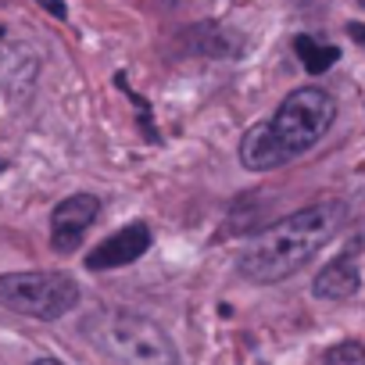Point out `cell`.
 Segmentation results:
<instances>
[{
    "label": "cell",
    "mask_w": 365,
    "mask_h": 365,
    "mask_svg": "<svg viewBox=\"0 0 365 365\" xmlns=\"http://www.w3.org/2000/svg\"><path fill=\"white\" fill-rule=\"evenodd\" d=\"M336 101L319 90L304 86L283 97V104L272 111V118L251 125L240 140V165L251 172H269L287 165L290 158L312 150L333 125Z\"/></svg>",
    "instance_id": "cell-2"
},
{
    "label": "cell",
    "mask_w": 365,
    "mask_h": 365,
    "mask_svg": "<svg viewBox=\"0 0 365 365\" xmlns=\"http://www.w3.org/2000/svg\"><path fill=\"white\" fill-rule=\"evenodd\" d=\"M0 36H4V26H0Z\"/></svg>",
    "instance_id": "cell-15"
},
{
    "label": "cell",
    "mask_w": 365,
    "mask_h": 365,
    "mask_svg": "<svg viewBox=\"0 0 365 365\" xmlns=\"http://www.w3.org/2000/svg\"><path fill=\"white\" fill-rule=\"evenodd\" d=\"M344 219H347L344 201H319L312 208H301V212L272 222L269 230L251 237V244L244 247V255L237 262L240 276H247L251 283L290 279L336 237Z\"/></svg>",
    "instance_id": "cell-1"
},
{
    "label": "cell",
    "mask_w": 365,
    "mask_h": 365,
    "mask_svg": "<svg viewBox=\"0 0 365 365\" xmlns=\"http://www.w3.org/2000/svg\"><path fill=\"white\" fill-rule=\"evenodd\" d=\"M322 365H365V344L344 340V344H336V347L326 351Z\"/></svg>",
    "instance_id": "cell-9"
},
{
    "label": "cell",
    "mask_w": 365,
    "mask_h": 365,
    "mask_svg": "<svg viewBox=\"0 0 365 365\" xmlns=\"http://www.w3.org/2000/svg\"><path fill=\"white\" fill-rule=\"evenodd\" d=\"M347 33H351V40H354L358 47H365V26H361V22H351Z\"/></svg>",
    "instance_id": "cell-10"
},
{
    "label": "cell",
    "mask_w": 365,
    "mask_h": 365,
    "mask_svg": "<svg viewBox=\"0 0 365 365\" xmlns=\"http://www.w3.org/2000/svg\"><path fill=\"white\" fill-rule=\"evenodd\" d=\"M158 4H172V0H158Z\"/></svg>",
    "instance_id": "cell-13"
},
{
    "label": "cell",
    "mask_w": 365,
    "mask_h": 365,
    "mask_svg": "<svg viewBox=\"0 0 365 365\" xmlns=\"http://www.w3.org/2000/svg\"><path fill=\"white\" fill-rule=\"evenodd\" d=\"M90 336L122 365H179L168 333L136 312H101L90 322Z\"/></svg>",
    "instance_id": "cell-3"
},
{
    "label": "cell",
    "mask_w": 365,
    "mask_h": 365,
    "mask_svg": "<svg viewBox=\"0 0 365 365\" xmlns=\"http://www.w3.org/2000/svg\"><path fill=\"white\" fill-rule=\"evenodd\" d=\"M33 365H65V361H58V358H36Z\"/></svg>",
    "instance_id": "cell-12"
},
{
    "label": "cell",
    "mask_w": 365,
    "mask_h": 365,
    "mask_svg": "<svg viewBox=\"0 0 365 365\" xmlns=\"http://www.w3.org/2000/svg\"><path fill=\"white\" fill-rule=\"evenodd\" d=\"M294 54L301 58L304 72H312V76L329 72V68L336 65V58H340L336 47H326V43H319V40H312V36H294Z\"/></svg>",
    "instance_id": "cell-8"
},
{
    "label": "cell",
    "mask_w": 365,
    "mask_h": 365,
    "mask_svg": "<svg viewBox=\"0 0 365 365\" xmlns=\"http://www.w3.org/2000/svg\"><path fill=\"white\" fill-rule=\"evenodd\" d=\"M150 247V230L147 222H129L122 226L118 233H111L104 244H97L86 258V269L90 272H104V269H122V265H133L136 258H143Z\"/></svg>",
    "instance_id": "cell-6"
},
{
    "label": "cell",
    "mask_w": 365,
    "mask_h": 365,
    "mask_svg": "<svg viewBox=\"0 0 365 365\" xmlns=\"http://www.w3.org/2000/svg\"><path fill=\"white\" fill-rule=\"evenodd\" d=\"M0 304L29 319H61L79 304V287L65 272H8L0 276Z\"/></svg>",
    "instance_id": "cell-4"
},
{
    "label": "cell",
    "mask_w": 365,
    "mask_h": 365,
    "mask_svg": "<svg viewBox=\"0 0 365 365\" xmlns=\"http://www.w3.org/2000/svg\"><path fill=\"white\" fill-rule=\"evenodd\" d=\"M43 8H47V11H54L58 19H65V4H58V0H43Z\"/></svg>",
    "instance_id": "cell-11"
},
{
    "label": "cell",
    "mask_w": 365,
    "mask_h": 365,
    "mask_svg": "<svg viewBox=\"0 0 365 365\" xmlns=\"http://www.w3.org/2000/svg\"><path fill=\"white\" fill-rule=\"evenodd\" d=\"M361 287V276H358V262L354 255H340L336 262H329L315 283H312V294L319 301H344V297H354Z\"/></svg>",
    "instance_id": "cell-7"
},
{
    "label": "cell",
    "mask_w": 365,
    "mask_h": 365,
    "mask_svg": "<svg viewBox=\"0 0 365 365\" xmlns=\"http://www.w3.org/2000/svg\"><path fill=\"white\" fill-rule=\"evenodd\" d=\"M358 4H361V8H365V0H358Z\"/></svg>",
    "instance_id": "cell-16"
},
{
    "label": "cell",
    "mask_w": 365,
    "mask_h": 365,
    "mask_svg": "<svg viewBox=\"0 0 365 365\" xmlns=\"http://www.w3.org/2000/svg\"><path fill=\"white\" fill-rule=\"evenodd\" d=\"M97 215H101V201L93 194H72L58 201V208L51 212V247L58 255H72Z\"/></svg>",
    "instance_id": "cell-5"
},
{
    "label": "cell",
    "mask_w": 365,
    "mask_h": 365,
    "mask_svg": "<svg viewBox=\"0 0 365 365\" xmlns=\"http://www.w3.org/2000/svg\"><path fill=\"white\" fill-rule=\"evenodd\" d=\"M40 4H43V0H40Z\"/></svg>",
    "instance_id": "cell-17"
},
{
    "label": "cell",
    "mask_w": 365,
    "mask_h": 365,
    "mask_svg": "<svg viewBox=\"0 0 365 365\" xmlns=\"http://www.w3.org/2000/svg\"><path fill=\"white\" fill-rule=\"evenodd\" d=\"M0 172H4V161H0Z\"/></svg>",
    "instance_id": "cell-14"
}]
</instances>
